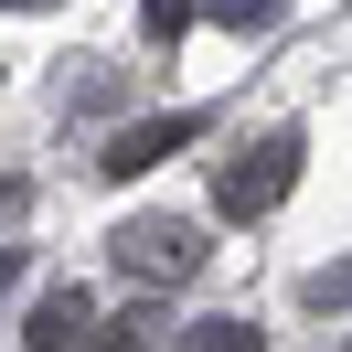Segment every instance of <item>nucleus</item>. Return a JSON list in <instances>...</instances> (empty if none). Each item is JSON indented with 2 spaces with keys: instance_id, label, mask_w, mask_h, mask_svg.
<instances>
[{
  "instance_id": "nucleus-5",
  "label": "nucleus",
  "mask_w": 352,
  "mask_h": 352,
  "mask_svg": "<svg viewBox=\"0 0 352 352\" xmlns=\"http://www.w3.org/2000/svg\"><path fill=\"white\" fill-rule=\"evenodd\" d=\"M171 352H256V331H245V320H182Z\"/></svg>"
},
{
  "instance_id": "nucleus-11",
  "label": "nucleus",
  "mask_w": 352,
  "mask_h": 352,
  "mask_svg": "<svg viewBox=\"0 0 352 352\" xmlns=\"http://www.w3.org/2000/svg\"><path fill=\"white\" fill-rule=\"evenodd\" d=\"M11 11H43V0H11Z\"/></svg>"
},
{
  "instance_id": "nucleus-7",
  "label": "nucleus",
  "mask_w": 352,
  "mask_h": 352,
  "mask_svg": "<svg viewBox=\"0 0 352 352\" xmlns=\"http://www.w3.org/2000/svg\"><path fill=\"white\" fill-rule=\"evenodd\" d=\"M203 11H214V22H235V32H267L288 0H203Z\"/></svg>"
},
{
  "instance_id": "nucleus-4",
  "label": "nucleus",
  "mask_w": 352,
  "mask_h": 352,
  "mask_svg": "<svg viewBox=\"0 0 352 352\" xmlns=\"http://www.w3.org/2000/svg\"><path fill=\"white\" fill-rule=\"evenodd\" d=\"M96 331V299L86 288H43V299H32V352H75Z\"/></svg>"
},
{
  "instance_id": "nucleus-10",
  "label": "nucleus",
  "mask_w": 352,
  "mask_h": 352,
  "mask_svg": "<svg viewBox=\"0 0 352 352\" xmlns=\"http://www.w3.org/2000/svg\"><path fill=\"white\" fill-rule=\"evenodd\" d=\"M86 352H139V320H129V331H96Z\"/></svg>"
},
{
  "instance_id": "nucleus-1",
  "label": "nucleus",
  "mask_w": 352,
  "mask_h": 352,
  "mask_svg": "<svg viewBox=\"0 0 352 352\" xmlns=\"http://www.w3.org/2000/svg\"><path fill=\"white\" fill-rule=\"evenodd\" d=\"M299 182V129H267L245 160H224V182H214V214H235V224H256L267 203Z\"/></svg>"
},
{
  "instance_id": "nucleus-3",
  "label": "nucleus",
  "mask_w": 352,
  "mask_h": 352,
  "mask_svg": "<svg viewBox=\"0 0 352 352\" xmlns=\"http://www.w3.org/2000/svg\"><path fill=\"white\" fill-rule=\"evenodd\" d=\"M192 139H203V107L139 118V129H118V139H107V160H96V171H107V182H139V171H160L171 150H192Z\"/></svg>"
},
{
  "instance_id": "nucleus-2",
  "label": "nucleus",
  "mask_w": 352,
  "mask_h": 352,
  "mask_svg": "<svg viewBox=\"0 0 352 352\" xmlns=\"http://www.w3.org/2000/svg\"><path fill=\"white\" fill-rule=\"evenodd\" d=\"M192 256H203V235L171 224V214H129L118 224V267L129 278H192Z\"/></svg>"
},
{
  "instance_id": "nucleus-8",
  "label": "nucleus",
  "mask_w": 352,
  "mask_h": 352,
  "mask_svg": "<svg viewBox=\"0 0 352 352\" xmlns=\"http://www.w3.org/2000/svg\"><path fill=\"white\" fill-rule=\"evenodd\" d=\"M192 11H203V0H150L139 22H150V43H182V32H192Z\"/></svg>"
},
{
  "instance_id": "nucleus-9",
  "label": "nucleus",
  "mask_w": 352,
  "mask_h": 352,
  "mask_svg": "<svg viewBox=\"0 0 352 352\" xmlns=\"http://www.w3.org/2000/svg\"><path fill=\"white\" fill-rule=\"evenodd\" d=\"M22 203H32V182H22V171H0V214H22Z\"/></svg>"
},
{
  "instance_id": "nucleus-6",
  "label": "nucleus",
  "mask_w": 352,
  "mask_h": 352,
  "mask_svg": "<svg viewBox=\"0 0 352 352\" xmlns=\"http://www.w3.org/2000/svg\"><path fill=\"white\" fill-rule=\"evenodd\" d=\"M299 299H309V309H352V256H342V267H309Z\"/></svg>"
}]
</instances>
